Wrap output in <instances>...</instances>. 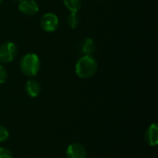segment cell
<instances>
[{"instance_id":"3","label":"cell","mask_w":158,"mask_h":158,"mask_svg":"<svg viewBox=\"0 0 158 158\" xmlns=\"http://www.w3.org/2000/svg\"><path fill=\"white\" fill-rule=\"evenodd\" d=\"M18 48L12 42H6L0 45V63H9L17 56Z\"/></svg>"},{"instance_id":"11","label":"cell","mask_w":158,"mask_h":158,"mask_svg":"<svg viewBox=\"0 0 158 158\" xmlns=\"http://www.w3.org/2000/svg\"><path fill=\"white\" fill-rule=\"evenodd\" d=\"M67 21H68V24L69 26L71 28V29H75L78 27L79 23H80V17L78 15V13H73V12H70V14L68 16L67 18Z\"/></svg>"},{"instance_id":"10","label":"cell","mask_w":158,"mask_h":158,"mask_svg":"<svg viewBox=\"0 0 158 158\" xmlns=\"http://www.w3.org/2000/svg\"><path fill=\"white\" fill-rule=\"evenodd\" d=\"M68 10L73 13H78L81 7V0H63Z\"/></svg>"},{"instance_id":"4","label":"cell","mask_w":158,"mask_h":158,"mask_svg":"<svg viewBox=\"0 0 158 158\" xmlns=\"http://www.w3.org/2000/svg\"><path fill=\"white\" fill-rule=\"evenodd\" d=\"M41 27L42 29L46 31V32H53L55 31L57 27H58V23H59V19L58 17L54 14V13H45L42 19H41Z\"/></svg>"},{"instance_id":"9","label":"cell","mask_w":158,"mask_h":158,"mask_svg":"<svg viewBox=\"0 0 158 158\" xmlns=\"http://www.w3.org/2000/svg\"><path fill=\"white\" fill-rule=\"evenodd\" d=\"M96 50V44L92 38H86L81 44V52L82 56H93Z\"/></svg>"},{"instance_id":"5","label":"cell","mask_w":158,"mask_h":158,"mask_svg":"<svg viewBox=\"0 0 158 158\" xmlns=\"http://www.w3.org/2000/svg\"><path fill=\"white\" fill-rule=\"evenodd\" d=\"M19 10L26 16H33L39 11V6L35 0H20Z\"/></svg>"},{"instance_id":"14","label":"cell","mask_w":158,"mask_h":158,"mask_svg":"<svg viewBox=\"0 0 158 158\" xmlns=\"http://www.w3.org/2000/svg\"><path fill=\"white\" fill-rule=\"evenodd\" d=\"M7 79V72H6V69L2 66L0 65V84L4 83Z\"/></svg>"},{"instance_id":"1","label":"cell","mask_w":158,"mask_h":158,"mask_svg":"<svg viewBox=\"0 0 158 158\" xmlns=\"http://www.w3.org/2000/svg\"><path fill=\"white\" fill-rule=\"evenodd\" d=\"M98 69V63L93 56H82L75 65V72L81 79L93 77Z\"/></svg>"},{"instance_id":"16","label":"cell","mask_w":158,"mask_h":158,"mask_svg":"<svg viewBox=\"0 0 158 158\" xmlns=\"http://www.w3.org/2000/svg\"><path fill=\"white\" fill-rule=\"evenodd\" d=\"M15 1H19H19H20V0H15Z\"/></svg>"},{"instance_id":"6","label":"cell","mask_w":158,"mask_h":158,"mask_svg":"<svg viewBox=\"0 0 158 158\" xmlns=\"http://www.w3.org/2000/svg\"><path fill=\"white\" fill-rule=\"evenodd\" d=\"M67 158H87V151L81 143H71L66 150Z\"/></svg>"},{"instance_id":"15","label":"cell","mask_w":158,"mask_h":158,"mask_svg":"<svg viewBox=\"0 0 158 158\" xmlns=\"http://www.w3.org/2000/svg\"><path fill=\"white\" fill-rule=\"evenodd\" d=\"M2 4V0H0V5Z\"/></svg>"},{"instance_id":"2","label":"cell","mask_w":158,"mask_h":158,"mask_svg":"<svg viewBox=\"0 0 158 158\" xmlns=\"http://www.w3.org/2000/svg\"><path fill=\"white\" fill-rule=\"evenodd\" d=\"M21 72L27 77H34L40 70V59L36 54L29 53L22 56L19 62Z\"/></svg>"},{"instance_id":"7","label":"cell","mask_w":158,"mask_h":158,"mask_svg":"<svg viewBox=\"0 0 158 158\" xmlns=\"http://www.w3.org/2000/svg\"><path fill=\"white\" fill-rule=\"evenodd\" d=\"M145 141L150 146L158 144V126L156 123L151 124L145 132Z\"/></svg>"},{"instance_id":"12","label":"cell","mask_w":158,"mask_h":158,"mask_svg":"<svg viewBox=\"0 0 158 158\" xmlns=\"http://www.w3.org/2000/svg\"><path fill=\"white\" fill-rule=\"evenodd\" d=\"M0 158H14V156L9 149L6 147H0Z\"/></svg>"},{"instance_id":"8","label":"cell","mask_w":158,"mask_h":158,"mask_svg":"<svg viewBox=\"0 0 158 158\" xmlns=\"http://www.w3.org/2000/svg\"><path fill=\"white\" fill-rule=\"evenodd\" d=\"M25 92L30 97H37L41 92L40 83L35 80H28L25 83Z\"/></svg>"},{"instance_id":"13","label":"cell","mask_w":158,"mask_h":158,"mask_svg":"<svg viewBox=\"0 0 158 158\" xmlns=\"http://www.w3.org/2000/svg\"><path fill=\"white\" fill-rule=\"evenodd\" d=\"M8 136H9V133H8V131L6 130V128L0 125V143L6 141Z\"/></svg>"}]
</instances>
